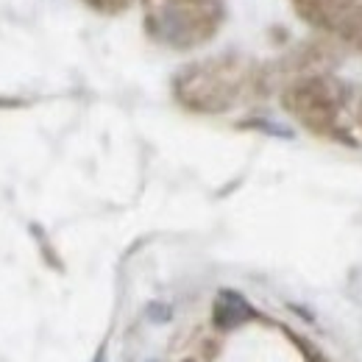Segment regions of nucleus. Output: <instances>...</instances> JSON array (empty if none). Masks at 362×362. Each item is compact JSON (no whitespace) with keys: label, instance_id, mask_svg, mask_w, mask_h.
<instances>
[{"label":"nucleus","instance_id":"obj_1","mask_svg":"<svg viewBox=\"0 0 362 362\" xmlns=\"http://www.w3.org/2000/svg\"><path fill=\"white\" fill-rule=\"evenodd\" d=\"M254 315H257L254 307L240 293H234V290H221L218 293L215 310H212V320H215L218 329H226V332L228 329H237V326H243L245 320H251Z\"/></svg>","mask_w":362,"mask_h":362},{"label":"nucleus","instance_id":"obj_2","mask_svg":"<svg viewBox=\"0 0 362 362\" xmlns=\"http://www.w3.org/2000/svg\"><path fill=\"white\" fill-rule=\"evenodd\" d=\"M148 315L153 317V320H168L170 313H168V307H162V304H153L151 310H148Z\"/></svg>","mask_w":362,"mask_h":362},{"label":"nucleus","instance_id":"obj_3","mask_svg":"<svg viewBox=\"0 0 362 362\" xmlns=\"http://www.w3.org/2000/svg\"><path fill=\"white\" fill-rule=\"evenodd\" d=\"M95 362H103V351H100V354H98V357H95Z\"/></svg>","mask_w":362,"mask_h":362}]
</instances>
